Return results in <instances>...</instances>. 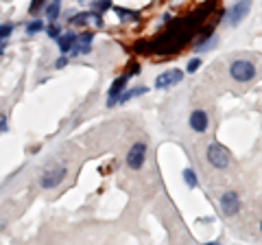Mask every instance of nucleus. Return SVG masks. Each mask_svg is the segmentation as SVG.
Segmentation results:
<instances>
[{
    "label": "nucleus",
    "instance_id": "obj_1",
    "mask_svg": "<svg viewBox=\"0 0 262 245\" xmlns=\"http://www.w3.org/2000/svg\"><path fill=\"white\" fill-rule=\"evenodd\" d=\"M229 75H232V79L241 81V84H247V81L256 77V68H253V64L247 59H236L232 66H229Z\"/></svg>",
    "mask_w": 262,
    "mask_h": 245
},
{
    "label": "nucleus",
    "instance_id": "obj_2",
    "mask_svg": "<svg viewBox=\"0 0 262 245\" xmlns=\"http://www.w3.org/2000/svg\"><path fill=\"white\" fill-rule=\"evenodd\" d=\"M208 162L214 169H225V167H229V162H232V156H229L227 147L214 142L208 147Z\"/></svg>",
    "mask_w": 262,
    "mask_h": 245
},
{
    "label": "nucleus",
    "instance_id": "obj_3",
    "mask_svg": "<svg viewBox=\"0 0 262 245\" xmlns=\"http://www.w3.org/2000/svg\"><path fill=\"white\" fill-rule=\"evenodd\" d=\"M221 210H223L225 217H234L236 212L241 210V197L236 191H227L221 195Z\"/></svg>",
    "mask_w": 262,
    "mask_h": 245
},
{
    "label": "nucleus",
    "instance_id": "obj_4",
    "mask_svg": "<svg viewBox=\"0 0 262 245\" xmlns=\"http://www.w3.org/2000/svg\"><path fill=\"white\" fill-rule=\"evenodd\" d=\"M144 158H146V145H144V142L131 145V149H129V153H127V165H129V169H134V171L142 169Z\"/></svg>",
    "mask_w": 262,
    "mask_h": 245
},
{
    "label": "nucleus",
    "instance_id": "obj_5",
    "mask_svg": "<svg viewBox=\"0 0 262 245\" xmlns=\"http://www.w3.org/2000/svg\"><path fill=\"white\" fill-rule=\"evenodd\" d=\"M63 175H66V169L63 167H48L44 171L42 179H39V184H42V189H55V186L61 184Z\"/></svg>",
    "mask_w": 262,
    "mask_h": 245
},
{
    "label": "nucleus",
    "instance_id": "obj_6",
    "mask_svg": "<svg viewBox=\"0 0 262 245\" xmlns=\"http://www.w3.org/2000/svg\"><path fill=\"white\" fill-rule=\"evenodd\" d=\"M182 79H184V70H166V72H162V75L155 79V88H158V90H166L170 86L179 84Z\"/></svg>",
    "mask_w": 262,
    "mask_h": 245
},
{
    "label": "nucleus",
    "instance_id": "obj_7",
    "mask_svg": "<svg viewBox=\"0 0 262 245\" xmlns=\"http://www.w3.org/2000/svg\"><path fill=\"white\" fill-rule=\"evenodd\" d=\"M249 9H251V0H236L232 13H229V22L234 24V27H238V24L249 15Z\"/></svg>",
    "mask_w": 262,
    "mask_h": 245
},
{
    "label": "nucleus",
    "instance_id": "obj_8",
    "mask_svg": "<svg viewBox=\"0 0 262 245\" xmlns=\"http://www.w3.org/2000/svg\"><path fill=\"white\" fill-rule=\"evenodd\" d=\"M127 79H129V75H122V77H118V79L112 84V88H110V94H107V105H110V108H114V105L118 103V96H120L122 92H125Z\"/></svg>",
    "mask_w": 262,
    "mask_h": 245
},
{
    "label": "nucleus",
    "instance_id": "obj_9",
    "mask_svg": "<svg viewBox=\"0 0 262 245\" xmlns=\"http://www.w3.org/2000/svg\"><path fill=\"white\" fill-rule=\"evenodd\" d=\"M190 129L196 134H203V132H208V114L203 112V110H194L190 114Z\"/></svg>",
    "mask_w": 262,
    "mask_h": 245
},
{
    "label": "nucleus",
    "instance_id": "obj_10",
    "mask_svg": "<svg viewBox=\"0 0 262 245\" xmlns=\"http://www.w3.org/2000/svg\"><path fill=\"white\" fill-rule=\"evenodd\" d=\"M72 24H77V27H85V24H92V27H103V18L96 11H85V13L75 15V18H72Z\"/></svg>",
    "mask_w": 262,
    "mask_h": 245
},
{
    "label": "nucleus",
    "instance_id": "obj_11",
    "mask_svg": "<svg viewBox=\"0 0 262 245\" xmlns=\"http://www.w3.org/2000/svg\"><path fill=\"white\" fill-rule=\"evenodd\" d=\"M90 51H92V33L77 35V42L72 46V55H88Z\"/></svg>",
    "mask_w": 262,
    "mask_h": 245
},
{
    "label": "nucleus",
    "instance_id": "obj_12",
    "mask_svg": "<svg viewBox=\"0 0 262 245\" xmlns=\"http://www.w3.org/2000/svg\"><path fill=\"white\" fill-rule=\"evenodd\" d=\"M57 39H59V51L61 53H70L72 46H75V42H77V35L75 33H63L61 37H57Z\"/></svg>",
    "mask_w": 262,
    "mask_h": 245
},
{
    "label": "nucleus",
    "instance_id": "obj_13",
    "mask_svg": "<svg viewBox=\"0 0 262 245\" xmlns=\"http://www.w3.org/2000/svg\"><path fill=\"white\" fill-rule=\"evenodd\" d=\"M146 90H149V88H144V86H138V88H134V90H125V92L118 96V103H127V101H131V99H136V96H142Z\"/></svg>",
    "mask_w": 262,
    "mask_h": 245
},
{
    "label": "nucleus",
    "instance_id": "obj_14",
    "mask_svg": "<svg viewBox=\"0 0 262 245\" xmlns=\"http://www.w3.org/2000/svg\"><path fill=\"white\" fill-rule=\"evenodd\" d=\"M13 24H0V55L5 53V39L11 35Z\"/></svg>",
    "mask_w": 262,
    "mask_h": 245
},
{
    "label": "nucleus",
    "instance_id": "obj_15",
    "mask_svg": "<svg viewBox=\"0 0 262 245\" xmlns=\"http://www.w3.org/2000/svg\"><path fill=\"white\" fill-rule=\"evenodd\" d=\"M59 5H61V0H53L51 5H48V9H46V18L55 22L57 18H59Z\"/></svg>",
    "mask_w": 262,
    "mask_h": 245
},
{
    "label": "nucleus",
    "instance_id": "obj_16",
    "mask_svg": "<svg viewBox=\"0 0 262 245\" xmlns=\"http://www.w3.org/2000/svg\"><path fill=\"white\" fill-rule=\"evenodd\" d=\"M114 11H116V13H118L125 22H131V20H138V18H140V13H136V11H127V9H120V7H116Z\"/></svg>",
    "mask_w": 262,
    "mask_h": 245
},
{
    "label": "nucleus",
    "instance_id": "obj_17",
    "mask_svg": "<svg viewBox=\"0 0 262 245\" xmlns=\"http://www.w3.org/2000/svg\"><path fill=\"white\" fill-rule=\"evenodd\" d=\"M184 182L188 184V189H194L196 186V173L192 169H184Z\"/></svg>",
    "mask_w": 262,
    "mask_h": 245
},
{
    "label": "nucleus",
    "instance_id": "obj_18",
    "mask_svg": "<svg viewBox=\"0 0 262 245\" xmlns=\"http://www.w3.org/2000/svg\"><path fill=\"white\" fill-rule=\"evenodd\" d=\"M42 29H44V22H42V20H33V22L27 24V33H29V35L37 33V31H42Z\"/></svg>",
    "mask_w": 262,
    "mask_h": 245
},
{
    "label": "nucleus",
    "instance_id": "obj_19",
    "mask_svg": "<svg viewBox=\"0 0 262 245\" xmlns=\"http://www.w3.org/2000/svg\"><path fill=\"white\" fill-rule=\"evenodd\" d=\"M201 68V59H199V57H194V59H190V62H188V72H190V75H192V72H196V70H199Z\"/></svg>",
    "mask_w": 262,
    "mask_h": 245
},
{
    "label": "nucleus",
    "instance_id": "obj_20",
    "mask_svg": "<svg viewBox=\"0 0 262 245\" xmlns=\"http://www.w3.org/2000/svg\"><path fill=\"white\" fill-rule=\"evenodd\" d=\"M46 33L51 35L53 39H57V37L61 35V31H59V27H57V24H51V27H46Z\"/></svg>",
    "mask_w": 262,
    "mask_h": 245
},
{
    "label": "nucleus",
    "instance_id": "obj_21",
    "mask_svg": "<svg viewBox=\"0 0 262 245\" xmlns=\"http://www.w3.org/2000/svg\"><path fill=\"white\" fill-rule=\"evenodd\" d=\"M44 5V0H33L31 7H29V13H37V9Z\"/></svg>",
    "mask_w": 262,
    "mask_h": 245
},
{
    "label": "nucleus",
    "instance_id": "obj_22",
    "mask_svg": "<svg viewBox=\"0 0 262 245\" xmlns=\"http://www.w3.org/2000/svg\"><path fill=\"white\" fill-rule=\"evenodd\" d=\"M66 62H68V59H66V57H59V59L55 62V66H57V68H63V66H66Z\"/></svg>",
    "mask_w": 262,
    "mask_h": 245
},
{
    "label": "nucleus",
    "instance_id": "obj_23",
    "mask_svg": "<svg viewBox=\"0 0 262 245\" xmlns=\"http://www.w3.org/2000/svg\"><path fill=\"white\" fill-rule=\"evenodd\" d=\"M5 129H7V118L0 116V132H5Z\"/></svg>",
    "mask_w": 262,
    "mask_h": 245
},
{
    "label": "nucleus",
    "instance_id": "obj_24",
    "mask_svg": "<svg viewBox=\"0 0 262 245\" xmlns=\"http://www.w3.org/2000/svg\"><path fill=\"white\" fill-rule=\"evenodd\" d=\"M81 3H96V0H81Z\"/></svg>",
    "mask_w": 262,
    "mask_h": 245
},
{
    "label": "nucleus",
    "instance_id": "obj_25",
    "mask_svg": "<svg viewBox=\"0 0 262 245\" xmlns=\"http://www.w3.org/2000/svg\"><path fill=\"white\" fill-rule=\"evenodd\" d=\"M208 245H219V243H208Z\"/></svg>",
    "mask_w": 262,
    "mask_h": 245
},
{
    "label": "nucleus",
    "instance_id": "obj_26",
    "mask_svg": "<svg viewBox=\"0 0 262 245\" xmlns=\"http://www.w3.org/2000/svg\"><path fill=\"white\" fill-rule=\"evenodd\" d=\"M260 228H262V223H260Z\"/></svg>",
    "mask_w": 262,
    "mask_h": 245
}]
</instances>
